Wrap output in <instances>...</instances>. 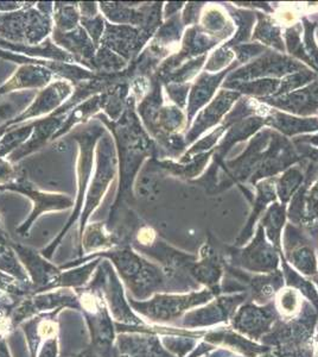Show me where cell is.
<instances>
[{"label": "cell", "instance_id": "obj_1", "mask_svg": "<svg viewBox=\"0 0 318 357\" xmlns=\"http://www.w3.org/2000/svg\"><path fill=\"white\" fill-rule=\"evenodd\" d=\"M77 291L79 294V305L85 311L92 331V341L94 344L92 350L101 357L111 356L114 330L111 317L106 309L104 296L93 289Z\"/></svg>", "mask_w": 318, "mask_h": 357}, {"label": "cell", "instance_id": "obj_2", "mask_svg": "<svg viewBox=\"0 0 318 357\" xmlns=\"http://www.w3.org/2000/svg\"><path fill=\"white\" fill-rule=\"evenodd\" d=\"M306 68L309 67L294 60V57L269 49L260 56L233 70L225 82H246L265 77L283 79L289 74L297 73Z\"/></svg>", "mask_w": 318, "mask_h": 357}, {"label": "cell", "instance_id": "obj_3", "mask_svg": "<svg viewBox=\"0 0 318 357\" xmlns=\"http://www.w3.org/2000/svg\"><path fill=\"white\" fill-rule=\"evenodd\" d=\"M97 171L93 176L92 183L89 186V191L85 199V207L81 212L82 220H81V234L84 230L86 222L88 220L89 215L100 205V202L104 198L109 183H112L117 172V162L116 156L113 153L112 142L111 138L106 137L101 139L100 144L97 148ZM80 234V235H81Z\"/></svg>", "mask_w": 318, "mask_h": 357}, {"label": "cell", "instance_id": "obj_4", "mask_svg": "<svg viewBox=\"0 0 318 357\" xmlns=\"http://www.w3.org/2000/svg\"><path fill=\"white\" fill-rule=\"evenodd\" d=\"M99 135L100 130L93 131V132H85V134L77 136V141L80 143V158H79V168H77V183H79V190H77V203L74 208L73 215L70 217L67 227L61 232V235L57 237L56 241H54L50 247L47 248V250H43V255L45 257H51L55 248L60 244V241L65 232L68 231L70 227L77 222L79 215H81L82 205L85 203L86 188L89 183V178L93 171L94 151L97 149L95 144L99 141Z\"/></svg>", "mask_w": 318, "mask_h": 357}, {"label": "cell", "instance_id": "obj_5", "mask_svg": "<svg viewBox=\"0 0 318 357\" xmlns=\"http://www.w3.org/2000/svg\"><path fill=\"white\" fill-rule=\"evenodd\" d=\"M241 97V94L235 91L220 89L213 100L196 114L193 126L186 132V146L193 144L202 135L206 134L210 129H215V126L223 122L225 116L230 114L235 102Z\"/></svg>", "mask_w": 318, "mask_h": 357}, {"label": "cell", "instance_id": "obj_6", "mask_svg": "<svg viewBox=\"0 0 318 357\" xmlns=\"http://www.w3.org/2000/svg\"><path fill=\"white\" fill-rule=\"evenodd\" d=\"M272 136V129H262L251 138V142L241 155L223 163L222 167H225V171H230V178L235 181H246L247 178H252L265 158Z\"/></svg>", "mask_w": 318, "mask_h": 357}, {"label": "cell", "instance_id": "obj_7", "mask_svg": "<svg viewBox=\"0 0 318 357\" xmlns=\"http://www.w3.org/2000/svg\"><path fill=\"white\" fill-rule=\"evenodd\" d=\"M102 255L107 256L113 261L122 279L129 284V289H132L134 294L139 298L141 291H145L146 282L144 280L150 279L156 284L158 280H161V275L158 274L157 269L153 267L152 264L141 260L139 256L136 255L129 249L104 252Z\"/></svg>", "mask_w": 318, "mask_h": 357}, {"label": "cell", "instance_id": "obj_8", "mask_svg": "<svg viewBox=\"0 0 318 357\" xmlns=\"http://www.w3.org/2000/svg\"><path fill=\"white\" fill-rule=\"evenodd\" d=\"M0 190H11V191H16L18 193H23V195H28L33 202V212L28 220H25V223L18 230L20 235H26V232L29 231V229L31 227L35 220H37L43 212L61 211V210H67L69 207L73 206V200L67 195L38 191L36 188H33L31 183H26L24 180L0 185Z\"/></svg>", "mask_w": 318, "mask_h": 357}, {"label": "cell", "instance_id": "obj_9", "mask_svg": "<svg viewBox=\"0 0 318 357\" xmlns=\"http://www.w3.org/2000/svg\"><path fill=\"white\" fill-rule=\"evenodd\" d=\"M90 289L101 293V296L109 303L111 312L117 321L134 324L141 323L137 317L133 316L131 310L127 307L125 299L122 298V287L109 262L102 264L100 272L97 273V279L90 284Z\"/></svg>", "mask_w": 318, "mask_h": 357}, {"label": "cell", "instance_id": "obj_10", "mask_svg": "<svg viewBox=\"0 0 318 357\" xmlns=\"http://www.w3.org/2000/svg\"><path fill=\"white\" fill-rule=\"evenodd\" d=\"M241 67L237 60L233 65L230 66L228 68L218 72V73H208V72H202L196 80L190 87L189 97H188V105H186V119H188V126L191 124L195 116L200 111L208 105L214 97L216 96L218 87L222 86L223 80L227 79L233 70Z\"/></svg>", "mask_w": 318, "mask_h": 357}, {"label": "cell", "instance_id": "obj_11", "mask_svg": "<svg viewBox=\"0 0 318 357\" xmlns=\"http://www.w3.org/2000/svg\"><path fill=\"white\" fill-rule=\"evenodd\" d=\"M257 100L286 114L311 117L318 114V80L284 96Z\"/></svg>", "mask_w": 318, "mask_h": 357}, {"label": "cell", "instance_id": "obj_12", "mask_svg": "<svg viewBox=\"0 0 318 357\" xmlns=\"http://www.w3.org/2000/svg\"><path fill=\"white\" fill-rule=\"evenodd\" d=\"M73 92V86L67 80H57L49 84L40 94L35 98L33 104L29 106L26 111L13 121V124L25 122L31 118H38L50 114L65 102V99Z\"/></svg>", "mask_w": 318, "mask_h": 357}, {"label": "cell", "instance_id": "obj_13", "mask_svg": "<svg viewBox=\"0 0 318 357\" xmlns=\"http://www.w3.org/2000/svg\"><path fill=\"white\" fill-rule=\"evenodd\" d=\"M262 118L266 128L277 131L286 138L318 132V117H299L267 105Z\"/></svg>", "mask_w": 318, "mask_h": 357}, {"label": "cell", "instance_id": "obj_14", "mask_svg": "<svg viewBox=\"0 0 318 357\" xmlns=\"http://www.w3.org/2000/svg\"><path fill=\"white\" fill-rule=\"evenodd\" d=\"M264 126H265V122L259 116L245 118L240 122H237L230 126V129L225 131V136L221 138L220 144L214 149V163L216 166H223V158L232 151V148L235 144L244 142L246 139L252 137L264 129Z\"/></svg>", "mask_w": 318, "mask_h": 357}, {"label": "cell", "instance_id": "obj_15", "mask_svg": "<svg viewBox=\"0 0 318 357\" xmlns=\"http://www.w3.org/2000/svg\"><path fill=\"white\" fill-rule=\"evenodd\" d=\"M54 74L48 67L42 65H23L16 73L0 87V96L13 91L25 89H38L51 84Z\"/></svg>", "mask_w": 318, "mask_h": 357}, {"label": "cell", "instance_id": "obj_16", "mask_svg": "<svg viewBox=\"0 0 318 357\" xmlns=\"http://www.w3.org/2000/svg\"><path fill=\"white\" fill-rule=\"evenodd\" d=\"M13 247L22 262L25 264L30 275L33 276V284H37L40 289H48L49 286L60 275V271L48 264L31 249L19 244H13Z\"/></svg>", "mask_w": 318, "mask_h": 357}, {"label": "cell", "instance_id": "obj_17", "mask_svg": "<svg viewBox=\"0 0 318 357\" xmlns=\"http://www.w3.org/2000/svg\"><path fill=\"white\" fill-rule=\"evenodd\" d=\"M276 178H265V180L259 181L254 186L257 190V195H255V202L253 204V210L251 212L248 223L239 237L238 244H244L250 238L253 232L254 225L257 223V220L262 217V212L267 210L270 204L276 203L278 199L277 192H276Z\"/></svg>", "mask_w": 318, "mask_h": 357}, {"label": "cell", "instance_id": "obj_18", "mask_svg": "<svg viewBox=\"0 0 318 357\" xmlns=\"http://www.w3.org/2000/svg\"><path fill=\"white\" fill-rule=\"evenodd\" d=\"M257 24L254 26L252 38L253 41L265 45L266 48L285 54V43L283 38L282 26L278 22L267 13H254Z\"/></svg>", "mask_w": 318, "mask_h": 357}, {"label": "cell", "instance_id": "obj_19", "mask_svg": "<svg viewBox=\"0 0 318 357\" xmlns=\"http://www.w3.org/2000/svg\"><path fill=\"white\" fill-rule=\"evenodd\" d=\"M242 261L252 269H271L278 262L274 248L266 242L262 225H259L255 240L242 252Z\"/></svg>", "mask_w": 318, "mask_h": 357}, {"label": "cell", "instance_id": "obj_20", "mask_svg": "<svg viewBox=\"0 0 318 357\" xmlns=\"http://www.w3.org/2000/svg\"><path fill=\"white\" fill-rule=\"evenodd\" d=\"M200 28L221 42L235 33V25L230 20V15H227L223 8L215 5H207L205 8L200 18Z\"/></svg>", "mask_w": 318, "mask_h": 357}, {"label": "cell", "instance_id": "obj_21", "mask_svg": "<svg viewBox=\"0 0 318 357\" xmlns=\"http://www.w3.org/2000/svg\"><path fill=\"white\" fill-rule=\"evenodd\" d=\"M280 84H282V79L265 77V79H257V80L246 82H223L222 89L235 91L245 97L264 99V98L274 97L278 92Z\"/></svg>", "mask_w": 318, "mask_h": 357}, {"label": "cell", "instance_id": "obj_22", "mask_svg": "<svg viewBox=\"0 0 318 357\" xmlns=\"http://www.w3.org/2000/svg\"><path fill=\"white\" fill-rule=\"evenodd\" d=\"M227 11H228L230 18L233 20L235 28H238V30L235 33V36L223 45L232 48L234 45L248 43L252 38V33H253L254 26H255V20H257L254 11L240 10L234 6H227Z\"/></svg>", "mask_w": 318, "mask_h": 357}, {"label": "cell", "instance_id": "obj_23", "mask_svg": "<svg viewBox=\"0 0 318 357\" xmlns=\"http://www.w3.org/2000/svg\"><path fill=\"white\" fill-rule=\"evenodd\" d=\"M286 205L284 204L276 203L271 204L267 207L265 215H262V229L265 230L266 235L270 238L271 242L276 247H280V236H282V230L285 225L286 217Z\"/></svg>", "mask_w": 318, "mask_h": 357}, {"label": "cell", "instance_id": "obj_24", "mask_svg": "<svg viewBox=\"0 0 318 357\" xmlns=\"http://www.w3.org/2000/svg\"><path fill=\"white\" fill-rule=\"evenodd\" d=\"M305 180V175L299 167L292 166L283 172L279 178H276V192L280 203H289L294 193L299 191Z\"/></svg>", "mask_w": 318, "mask_h": 357}, {"label": "cell", "instance_id": "obj_25", "mask_svg": "<svg viewBox=\"0 0 318 357\" xmlns=\"http://www.w3.org/2000/svg\"><path fill=\"white\" fill-rule=\"evenodd\" d=\"M303 25L302 23H294L289 28H286L285 33L283 35L285 50L289 53V56L294 57V60L302 62L309 68L316 72L314 65L311 63L310 59L306 55L304 45H303ZM317 73V72H316Z\"/></svg>", "mask_w": 318, "mask_h": 357}, {"label": "cell", "instance_id": "obj_26", "mask_svg": "<svg viewBox=\"0 0 318 357\" xmlns=\"http://www.w3.org/2000/svg\"><path fill=\"white\" fill-rule=\"evenodd\" d=\"M157 126L166 134L176 135L188 126V119L181 107L166 105L161 107L158 114Z\"/></svg>", "mask_w": 318, "mask_h": 357}, {"label": "cell", "instance_id": "obj_27", "mask_svg": "<svg viewBox=\"0 0 318 357\" xmlns=\"http://www.w3.org/2000/svg\"><path fill=\"white\" fill-rule=\"evenodd\" d=\"M117 244L114 236L105 230L100 223H95L86 230L85 237H82V247L86 252H95L97 249L112 248Z\"/></svg>", "mask_w": 318, "mask_h": 357}, {"label": "cell", "instance_id": "obj_28", "mask_svg": "<svg viewBox=\"0 0 318 357\" xmlns=\"http://www.w3.org/2000/svg\"><path fill=\"white\" fill-rule=\"evenodd\" d=\"M101 97H94L88 99L85 104H81L80 106H77L75 110H73L72 114H69L67 117V121L62 123L60 130L57 131L53 139L58 137L61 135L65 134L67 131L72 130L73 126H77V123L84 122L86 118H89L92 114L97 112L99 109V104H100Z\"/></svg>", "mask_w": 318, "mask_h": 357}, {"label": "cell", "instance_id": "obj_29", "mask_svg": "<svg viewBox=\"0 0 318 357\" xmlns=\"http://www.w3.org/2000/svg\"><path fill=\"white\" fill-rule=\"evenodd\" d=\"M99 264H100V261H94V262H90L87 266H84V267L77 268V269L65 273V274H60L57 276L56 280L49 286L48 289H55V287L58 289V287H79V286H82L86 281L88 280L89 276L93 273L94 268L97 267Z\"/></svg>", "mask_w": 318, "mask_h": 357}, {"label": "cell", "instance_id": "obj_30", "mask_svg": "<svg viewBox=\"0 0 318 357\" xmlns=\"http://www.w3.org/2000/svg\"><path fill=\"white\" fill-rule=\"evenodd\" d=\"M228 129L230 128L225 126V124H220V126H216L215 129H213V131H210L209 134L195 143L189 151H186V154L183 155V158H182L181 162H186V161H189L190 158H195L198 155L213 151L215 149L214 146H216V143L220 141V138H222V136L225 134V131Z\"/></svg>", "mask_w": 318, "mask_h": 357}, {"label": "cell", "instance_id": "obj_31", "mask_svg": "<svg viewBox=\"0 0 318 357\" xmlns=\"http://www.w3.org/2000/svg\"><path fill=\"white\" fill-rule=\"evenodd\" d=\"M316 80H318V74L310 68L304 69V70H301L297 73L289 74V75L283 77L280 87H279L278 92L274 97L290 93V92L302 89L304 86L309 85V84L316 82Z\"/></svg>", "mask_w": 318, "mask_h": 357}, {"label": "cell", "instance_id": "obj_32", "mask_svg": "<svg viewBox=\"0 0 318 357\" xmlns=\"http://www.w3.org/2000/svg\"><path fill=\"white\" fill-rule=\"evenodd\" d=\"M207 61V55L196 57L193 60L184 62L180 68L175 69L173 72L166 75V80H169V84H188L189 80L196 77L202 67Z\"/></svg>", "mask_w": 318, "mask_h": 357}, {"label": "cell", "instance_id": "obj_33", "mask_svg": "<svg viewBox=\"0 0 318 357\" xmlns=\"http://www.w3.org/2000/svg\"><path fill=\"white\" fill-rule=\"evenodd\" d=\"M234 62H235V53H234L233 49L221 45L218 49H215L214 53H212V55L208 57L206 65H205V72L218 73L233 65Z\"/></svg>", "mask_w": 318, "mask_h": 357}, {"label": "cell", "instance_id": "obj_34", "mask_svg": "<svg viewBox=\"0 0 318 357\" xmlns=\"http://www.w3.org/2000/svg\"><path fill=\"white\" fill-rule=\"evenodd\" d=\"M312 176V168L308 169V178L305 183L308 185L305 192V220L311 223L318 220V176L316 180Z\"/></svg>", "mask_w": 318, "mask_h": 357}, {"label": "cell", "instance_id": "obj_35", "mask_svg": "<svg viewBox=\"0 0 318 357\" xmlns=\"http://www.w3.org/2000/svg\"><path fill=\"white\" fill-rule=\"evenodd\" d=\"M303 45L305 53L318 74V43L315 38V30L317 28V22L311 21L308 17H303Z\"/></svg>", "mask_w": 318, "mask_h": 357}, {"label": "cell", "instance_id": "obj_36", "mask_svg": "<svg viewBox=\"0 0 318 357\" xmlns=\"http://www.w3.org/2000/svg\"><path fill=\"white\" fill-rule=\"evenodd\" d=\"M0 271L16 276L22 282H28V276L17 260L15 252L5 244H0Z\"/></svg>", "mask_w": 318, "mask_h": 357}, {"label": "cell", "instance_id": "obj_37", "mask_svg": "<svg viewBox=\"0 0 318 357\" xmlns=\"http://www.w3.org/2000/svg\"><path fill=\"white\" fill-rule=\"evenodd\" d=\"M232 49L235 53V60L240 65L248 63V62L257 59V57L260 56L269 50V48H266L265 45L257 43V42H254V43L248 42V43H244V45H234Z\"/></svg>", "mask_w": 318, "mask_h": 357}, {"label": "cell", "instance_id": "obj_38", "mask_svg": "<svg viewBox=\"0 0 318 357\" xmlns=\"http://www.w3.org/2000/svg\"><path fill=\"white\" fill-rule=\"evenodd\" d=\"M294 264L305 273H314L316 261L314 252L310 248L302 247L294 252L292 255Z\"/></svg>", "mask_w": 318, "mask_h": 357}, {"label": "cell", "instance_id": "obj_39", "mask_svg": "<svg viewBox=\"0 0 318 357\" xmlns=\"http://www.w3.org/2000/svg\"><path fill=\"white\" fill-rule=\"evenodd\" d=\"M189 82L188 84H169L166 86V92L169 94L170 99L173 100L178 107H184L189 97Z\"/></svg>", "mask_w": 318, "mask_h": 357}, {"label": "cell", "instance_id": "obj_40", "mask_svg": "<svg viewBox=\"0 0 318 357\" xmlns=\"http://www.w3.org/2000/svg\"><path fill=\"white\" fill-rule=\"evenodd\" d=\"M205 3H189L184 6V11L182 15V24L198 25L201 18L202 8H205Z\"/></svg>", "mask_w": 318, "mask_h": 357}, {"label": "cell", "instance_id": "obj_41", "mask_svg": "<svg viewBox=\"0 0 318 357\" xmlns=\"http://www.w3.org/2000/svg\"><path fill=\"white\" fill-rule=\"evenodd\" d=\"M0 289L3 292L16 293V294H23V293L26 292V291L22 289L20 284H17L15 279L10 278L8 275H5L3 272H0Z\"/></svg>", "mask_w": 318, "mask_h": 357}, {"label": "cell", "instance_id": "obj_42", "mask_svg": "<svg viewBox=\"0 0 318 357\" xmlns=\"http://www.w3.org/2000/svg\"><path fill=\"white\" fill-rule=\"evenodd\" d=\"M57 356V341L56 336L50 337L43 342V348L40 350L38 357H56Z\"/></svg>", "mask_w": 318, "mask_h": 357}, {"label": "cell", "instance_id": "obj_43", "mask_svg": "<svg viewBox=\"0 0 318 357\" xmlns=\"http://www.w3.org/2000/svg\"><path fill=\"white\" fill-rule=\"evenodd\" d=\"M296 149L299 151V154L302 155L304 158H310L314 162L318 163V149L312 148L306 144H296Z\"/></svg>", "mask_w": 318, "mask_h": 357}, {"label": "cell", "instance_id": "obj_44", "mask_svg": "<svg viewBox=\"0 0 318 357\" xmlns=\"http://www.w3.org/2000/svg\"><path fill=\"white\" fill-rule=\"evenodd\" d=\"M237 6H244V8H260L264 10L267 15L273 13V8H271L267 3H237Z\"/></svg>", "mask_w": 318, "mask_h": 357}, {"label": "cell", "instance_id": "obj_45", "mask_svg": "<svg viewBox=\"0 0 318 357\" xmlns=\"http://www.w3.org/2000/svg\"><path fill=\"white\" fill-rule=\"evenodd\" d=\"M184 8V5L183 3H170V4L166 5V17L173 16V15H176V13H178L181 8Z\"/></svg>", "mask_w": 318, "mask_h": 357}, {"label": "cell", "instance_id": "obj_46", "mask_svg": "<svg viewBox=\"0 0 318 357\" xmlns=\"http://www.w3.org/2000/svg\"><path fill=\"white\" fill-rule=\"evenodd\" d=\"M0 357H10L8 356V348L5 344L4 338L0 336Z\"/></svg>", "mask_w": 318, "mask_h": 357}, {"label": "cell", "instance_id": "obj_47", "mask_svg": "<svg viewBox=\"0 0 318 357\" xmlns=\"http://www.w3.org/2000/svg\"><path fill=\"white\" fill-rule=\"evenodd\" d=\"M77 357H94V351L92 349L86 350V351L81 353L80 355Z\"/></svg>", "mask_w": 318, "mask_h": 357}, {"label": "cell", "instance_id": "obj_48", "mask_svg": "<svg viewBox=\"0 0 318 357\" xmlns=\"http://www.w3.org/2000/svg\"><path fill=\"white\" fill-rule=\"evenodd\" d=\"M6 301H10V298H8V296H5L3 291H0V301H1V303H6Z\"/></svg>", "mask_w": 318, "mask_h": 357}]
</instances>
